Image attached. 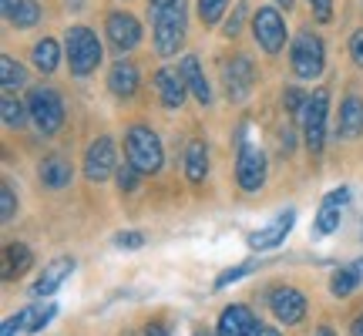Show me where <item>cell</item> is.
Returning <instances> with one entry per match:
<instances>
[{
	"instance_id": "cell-1",
	"label": "cell",
	"mask_w": 363,
	"mask_h": 336,
	"mask_svg": "<svg viewBox=\"0 0 363 336\" xmlns=\"http://www.w3.org/2000/svg\"><path fill=\"white\" fill-rule=\"evenodd\" d=\"M125 148H128V162L142 175H155L162 172V162H165V152H162V142L158 135L148 125H135V128L125 135Z\"/></svg>"
},
{
	"instance_id": "cell-2",
	"label": "cell",
	"mask_w": 363,
	"mask_h": 336,
	"mask_svg": "<svg viewBox=\"0 0 363 336\" xmlns=\"http://www.w3.org/2000/svg\"><path fill=\"white\" fill-rule=\"evenodd\" d=\"M326 115H330V91L316 88L310 94V101L299 115V125H303V138H306V148L313 155H320L326 145Z\"/></svg>"
},
{
	"instance_id": "cell-3",
	"label": "cell",
	"mask_w": 363,
	"mask_h": 336,
	"mask_svg": "<svg viewBox=\"0 0 363 336\" xmlns=\"http://www.w3.org/2000/svg\"><path fill=\"white\" fill-rule=\"evenodd\" d=\"M67 65H71V74H78V78L91 74L101 65V40L94 38V30H88V27L67 30Z\"/></svg>"
},
{
	"instance_id": "cell-4",
	"label": "cell",
	"mask_w": 363,
	"mask_h": 336,
	"mask_svg": "<svg viewBox=\"0 0 363 336\" xmlns=\"http://www.w3.org/2000/svg\"><path fill=\"white\" fill-rule=\"evenodd\" d=\"M182 40H185V4L175 0L169 7H158L155 11V47L158 54H179Z\"/></svg>"
},
{
	"instance_id": "cell-5",
	"label": "cell",
	"mask_w": 363,
	"mask_h": 336,
	"mask_svg": "<svg viewBox=\"0 0 363 336\" xmlns=\"http://www.w3.org/2000/svg\"><path fill=\"white\" fill-rule=\"evenodd\" d=\"M27 111H30V121H34L44 135H54V131L65 125V101H61V94L51 91V88H34L30 91Z\"/></svg>"
},
{
	"instance_id": "cell-6",
	"label": "cell",
	"mask_w": 363,
	"mask_h": 336,
	"mask_svg": "<svg viewBox=\"0 0 363 336\" xmlns=\"http://www.w3.org/2000/svg\"><path fill=\"white\" fill-rule=\"evenodd\" d=\"M289 61H293V71L299 78H320L323 74V65H326V47L323 40L316 34H296L293 47H289Z\"/></svg>"
},
{
	"instance_id": "cell-7",
	"label": "cell",
	"mask_w": 363,
	"mask_h": 336,
	"mask_svg": "<svg viewBox=\"0 0 363 336\" xmlns=\"http://www.w3.org/2000/svg\"><path fill=\"white\" fill-rule=\"evenodd\" d=\"M235 179L242 192H259L266 181V155L256 145L239 142V162H235Z\"/></svg>"
},
{
	"instance_id": "cell-8",
	"label": "cell",
	"mask_w": 363,
	"mask_h": 336,
	"mask_svg": "<svg viewBox=\"0 0 363 336\" xmlns=\"http://www.w3.org/2000/svg\"><path fill=\"white\" fill-rule=\"evenodd\" d=\"M252 38H256V44L262 51L269 54H276L286 44V24L276 7H259L256 11V17H252Z\"/></svg>"
},
{
	"instance_id": "cell-9",
	"label": "cell",
	"mask_w": 363,
	"mask_h": 336,
	"mask_svg": "<svg viewBox=\"0 0 363 336\" xmlns=\"http://www.w3.org/2000/svg\"><path fill=\"white\" fill-rule=\"evenodd\" d=\"M222 81H225V94L233 98V101H242L249 91H252V81H256V67L249 61L246 54H239V57H229L225 65H222Z\"/></svg>"
},
{
	"instance_id": "cell-10",
	"label": "cell",
	"mask_w": 363,
	"mask_h": 336,
	"mask_svg": "<svg viewBox=\"0 0 363 336\" xmlns=\"http://www.w3.org/2000/svg\"><path fill=\"white\" fill-rule=\"evenodd\" d=\"M269 310L276 313V320L286 326H296L306 316V296L293 289V286H276L269 293Z\"/></svg>"
},
{
	"instance_id": "cell-11",
	"label": "cell",
	"mask_w": 363,
	"mask_h": 336,
	"mask_svg": "<svg viewBox=\"0 0 363 336\" xmlns=\"http://www.w3.org/2000/svg\"><path fill=\"white\" fill-rule=\"evenodd\" d=\"M118 165H115V142L111 138H98L91 142V148L84 152V175L91 181H104L108 175H115Z\"/></svg>"
},
{
	"instance_id": "cell-12",
	"label": "cell",
	"mask_w": 363,
	"mask_h": 336,
	"mask_svg": "<svg viewBox=\"0 0 363 336\" xmlns=\"http://www.w3.org/2000/svg\"><path fill=\"white\" fill-rule=\"evenodd\" d=\"M104 30H108V40L115 44L118 51H131L138 40H142V24L131 17V13L118 11L108 17V24H104Z\"/></svg>"
},
{
	"instance_id": "cell-13",
	"label": "cell",
	"mask_w": 363,
	"mask_h": 336,
	"mask_svg": "<svg viewBox=\"0 0 363 336\" xmlns=\"http://www.w3.org/2000/svg\"><path fill=\"white\" fill-rule=\"evenodd\" d=\"M262 326L256 323V316L249 306H229V310H222L219 316V326H216V333L219 336H259Z\"/></svg>"
},
{
	"instance_id": "cell-14",
	"label": "cell",
	"mask_w": 363,
	"mask_h": 336,
	"mask_svg": "<svg viewBox=\"0 0 363 336\" xmlns=\"http://www.w3.org/2000/svg\"><path fill=\"white\" fill-rule=\"evenodd\" d=\"M293 222H296V212H293V208H286L283 215H276L266 229H259V233L249 235V249H256V252H259V249H276L286 235H289Z\"/></svg>"
},
{
	"instance_id": "cell-15",
	"label": "cell",
	"mask_w": 363,
	"mask_h": 336,
	"mask_svg": "<svg viewBox=\"0 0 363 336\" xmlns=\"http://www.w3.org/2000/svg\"><path fill=\"white\" fill-rule=\"evenodd\" d=\"M74 272V259H67V256H61V259H54L48 269L40 272V279L34 286H30V296H38V299H44V296H51L57 286H65V279Z\"/></svg>"
},
{
	"instance_id": "cell-16",
	"label": "cell",
	"mask_w": 363,
	"mask_h": 336,
	"mask_svg": "<svg viewBox=\"0 0 363 336\" xmlns=\"http://www.w3.org/2000/svg\"><path fill=\"white\" fill-rule=\"evenodd\" d=\"M155 88H158V98L165 108H182L185 101V78H182V71H172V67H162L155 74Z\"/></svg>"
},
{
	"instance_id": "cell-17",
	"label": "cell",
	"mask_w": 363,
	"mask_h": 336,
	"mask_svg": "<svg viewBox=\"0 0 363 336\" xmlns=\"http://www.w3.org/2000/svg\"><path fill=\"white\" fill-rule=\"evenodd\" d=\"M340 138H360L363 135V101L357 94H347L340 104Z\"/></svg>"
},
{
	"instance_id": "cell-18",
	"label": "cell",
	"mask_w": 363,
	"mask_h": 336,
	"mask_svg": "<svg viewBox=\"0 0 363 336\" xmlns=\"http://www.w3.org/2000/svg\"><path fill=\"white\" fill-rule=\"evenodd\" d=\"M108 88L115 91L118 98H131L135 88H138V67L131 65V61H118L111 67V74H108Z\"/></svg>"
},
{
	"instance_id": "cell-19",
	"label": "cell",
	"mask_w": 363,
	"mask_h": 336,
	"mask_svg": "<svg viewBox=\"0 0 363 336\" xmlns=\"http://www.w3.org/2000/svg\"><path fill=\"white\" fill-rule=\"evenodd\" d=\"M182 78H185V84H189V91H192L195 98L202 104L212 101V88H208L206 74H202V67H199V57H182Z\"/></svg>"
},
{
	"instance_id": "cell-20",
	"label": "cell",
	"mask_w": 363,
	"mask_h": 336,
	"mask_svg": "<svg viewBox=\"0 0 363 336\" xmlns=\"http://www.w3.org/2000/svg\"><path fill=\"white\" fill-rule=\"evenodd\" d=\"M185 175H189V181L192 185H199V181H206L208 175V148L206 142H189V148H185Z\"/></svg>"
},
{
	"instance_id": "cell-21",
	"label": "cell",
	"mask_w": 363,
	"mask_h": 336,
	"mask_svg": "<svg viewBox=\"0 0 363 336\" xmlns=\"http://www.w3.org/2000/svg\"><path fill=\"white\" fill-rule=\"evenodd\" d=\"M4 13L13 27H34L40 21V7L34 0H4Z\"/></svg>"
},
{
	"instance_id": "cell-22",
	"label": "cell",
	"mask_w": 363,
	"mask_h": 336,
	"mask_svg": "<svg viewBox=\"0 0 363 336\" xmlns=\"http://www.w3.org/2000/svg\"><path fill=\"white\" fill-rule=\"evenodd\" d=\"M24 269H30V249L24 242H7L4 246V279H17Z\"/></svg>"
},
{
	"instance_id": "cell-23",
	"label": "cell",
	"mask_w": 363,
	"mask_h": 336,
	"mask_svg": "<svg viewBox=\"0 0 363 336\" xmlns=\"http://www.w3.org/2000/svg\"><path fill=\"white\" fill-rule=\"evenodd\" d=\"M40 181L48 185V189H65L67 181H71V165H67L61 155H51L40 162Z\"/></svg>"
},
{
	"instance_id": "cell-24",
	"label": "cell",
	"mask_w": 363,
	"mask_h": 336,
	"mask_svg": "<svg viewBox=\"0 0 363 336\" xmlns=\"http://www.w3.org/2000/svg\"><path fill=\"white\" fill-rule=\"evenodd\" d=\"M51 316H54V303H34V306H27L21 313V330L24 333H40L44 326L51 323Z\"/></svg>"
},
{
	"instance_id": "cell-25",
	"label": "cell",
	"mask_w": 363,
	"mask_h": 336,
	"mask_svg": "<svg viewBox=\"0 0 363 336\" xmlns=\"http://www.w3.org/2000/svg\"><path fill=\"white\" fill-rule=\"evenodd\" d=\"M57 61H61V47H57L54 38H44L34 44V65H38V71L54 74V71H57Z\"/></svg>"
},
{
	"instance_id": "cell-26",
	"label": "cell",
	"mask_w": 363,
	"mask_h": 336,
	"mask_svg": "<svg viewBox=\"0 0 363 336\" xmlns=\"http://www.w3.org/2000/svg\"><path fill=\"white\" fill-rule=\"evenodd\" d=\"M360 266H347V269H337L333 272V279H330V289H333V296H350L353 289L360 286Z\"/></svg>"
},
{
	"instance_id": "cell-27",
	"label": "cell",
	"mask_w": 363,
	"mask_h": 336,
	"mask_svg": "<svg viewBox=\"0 0 363 336\" xmlns=\"http://www.w3.org/2000/svg\"><path fill=\"white\" fill-rule=\"evenodd\" d=\"M340 208L343 206H330L323 202L320 206V215H316V225H313V235H330L340 229Z\"/></svg>"
},
{
	"instance_id": "cell-28",
	"label": "cell",
	"mask_w": 363,
	"mask_h": 336,
	"mask_svg": "<svg viewBox=\"0 0 363 336\" xmlns=\"http://www.w3.org/2000/svg\"><path fill=\"white\" fill-rule=\"evenodd\" d=\"M0 81H4V88L13 91V88H21L24 84V67L13 61L11 54H4L0 57Z\"/></svg>"
},
{
	"instance_id": "cell-29",
	"label": "cell",
	"mask_w": 363,
	"mask_h": 336,
	"mask_svg": "<svg viewBox=\"0 0 363 336\" xmlns=\"http://www.w3.org/2000/svg\"><path fill=\"white\" fill-rule=\"evenodd\" d=\"M0 108H4V125H7V128H21V125L27 121V115H30L21 101H13L11 94L4 98V104H0Z\"/></svg>"
},
{
	"instance_id": "cell-30",
	"label": "cell",
	"mask_w": 363,
	"mask_h": 336,
	"mask_svg": "<svg viewBox=\"0 0 363 336\" xmlns=\"http://www.w3.org/2000/svg\"><path fill=\"white\" fill-rule=\"evenodd\" d=\"M225 7H229V0H199V17H202V24H219Z\"/></svg>"
},
{
	"instance_id": "cell-31",
	"label": "cell",
	"mask_w": 363,
	"mask_h": 336,
	"mask_svg": "<svg viewBox=\"0 0 363 336\" xmlns=\"http://www.w3.org/2000/svg\"><path fill=\"white\" fill-rule=\"evenodd\" d=\"M306 101H310V94H303V91H299V88H286V94H283L286 115L299 118V115H303V108H306Z\"/></svg>"
},
{
	"instance_id": "cell-32",
	"label": "cell",
	"mask_w": 363,
	"mask_h": 336,
	"mask_svg": "<svg viewBox=\"0 0 363 336\" xmlns=\"http://www.w3.org/2000/svg\"><path fill=\"white\" fill-rule=\"evenodd\" d=\"M138 175H142V172H138V168L131 165V162H128V165H121V168H118V172H115L118 189H121V192H125V195H128V192H135V189H138Z\"/></svg>"
},
{
	"instance_id": "cell-33",
	"label": "cell",
	"mask_w": 363,
	"mask_h": 336,
	"mask_svg": "<svg viewBox=\"0 0 363 336\" xmlns=\"http://www.w3.org/2000/svg\"><path fill=\"white\" fill-rule=\"evenodd\" d=\"M249 272H252V262H242V266H233V269H225L219 279H216V289H225L229 283H239V279H242V276H249Z\"/></svg>"
},
{
	"instance_id": "cell-34",
	"label": "cell",
	"mask_w": 363,
	"mask_h": 336,
	"mask_svg": "<svg viewBox=\"0 0 363 336\" xmlns=\"http://www.w3.org/2000/svg\"><path fill=\"white\" fill-rule=\"evenodd\" d=\"M13 212H17V198H13V189L4 181V189H0V219L11 222Z\"/></svg>"
},
{
	"instance_id": "cell-35",
	"label": "cell",
	"mask_w": 363,
	"mask_h": 336,
	"mask_svg": "<svg viewBox=\"0 0 363 336\" xmlns=\"http://www.w3.org/2000/svg\"><path fill=\"white\" fill-rule=\"evenodd\" d=\"M115 246L125 249V252H135V249L145 246V235L142 233H118L115 235Z\"/></svg>"
},
{
	"instance_id": "cell-36",
	"label": "cell",
	"mask_w": 363,
	"mask_h": 336,
	"mask_svg": "<svg viewBox=\"0 0 363 336\" xmlns=\"http://www.w3.org/2000/svg\"><path fill=\"white\" fill-rule=\"evenodd\" d=\"M310 7L320 24H330V21H333V0H310Z\"/></svg>"
},
{
	"instance_id": "cell-37",
	"label": "cell",
	"mask_w": 363,
	"mask_h": 336,
	"mask_svg": "<svg viewBox=\"0 0 363 336\" xmlns=\"http://www.w3.org/2000/svg\"><path fill=\"white\" fill-rule=\"evenodd\" d=\"M242 17H246V4H239L233 11V17L225 21V38H235L239 34V27H242Z\"/></svg>"
},
{
	"instance_id": "cell-38",
	"label": "cell",
	"mask_w": 363,
	"mask_h": 336,
	"mask_svg": "<svg viewBox=\"0 0 363 336\" xmlns=\"http://www.w3.org/2000/svg\"><path fill=\"white\" fill-rule=\"evenodd\" d=\"M350 57H353V65L363 67V30H357L350 38Z\"/></svg>"
},
{
	"instance_id": "cell-39",
	"label": "cell",
	"mask_w": 363,
	"mask_h": 336,
	"mask_svg": "<svg viewBox=\"0 0 363 336\" xmlns=\"http://www.w3.org/2000/svg\"><path fill=\"white\" fill-rule=\"evenodd\" d=\"M323 202H330V206H347V202H350V189H347V185H340V189H333V192L326 195Z\"/></svg>"
},
{
	"instance_id": "cell-40",
	"label": "cell",
	"mask_w": 363,
	"mask_h": 336,
	"mask_svg": "<svg viewBox=\"0 0 363 336\" xmlns=\"http://www.w3.org/2000/svg\"><path fill=\"white\" fill-rule=\"evenodd\" d=\"M13 330H21V316H11V320L4 323V333L0 336H13Z\"/></svg>"
},
{
	"instance_id": "cell-41",
	"label": "cell",
	"mask_w": 363,
	"mask_h": 336,
	"mask_svg": "<svg viewBox=\"0 0 363 336\" xmlns=\"http://www.w3.org/2000/svg\"><path fill=\"white\" fill-rule=\"evenodd\" d=\"M145 336H165V330H162L158 323H148L145 326Z\"/></svg>"
},
{
	"instance_id": "cell-42",
	"label": "cell",
	"mask_w": 363,
	"mask_h": 336,
	"mask_svg": "<svg viewBox=\"0 0 363 336\" xmlns=\"http://www.w3.org/2000/svg\"><path fill=\"white\" fill-rule=\"evenodd\" d=\"M350 330H353V336H363V313H360V316H357V320H353V326H350Z\"/></svg>"
},
{
	"instance_id": "cell-43",
	"label": "cell",
	"mask_w": 363,
	"mask_h": 336,
	"mask_svg": "<svg viewBox=\"0 0 363 336\" xmlns=\"http://www.w3.org/2000/svg\"><path fill=\"white\" fill-rule=\"evenodd\" d=\"M283 152H286V155L293 152V135H289V131H286V135H283Z\"/></svg>"
},
{
	"instance_id": "cell-44",
	"label": "cell",
	"mask_w": 363,
	"mask_h": 336,
	"mask_svg": "<svg viewBox=\"0 0 363 336\" xmlns=\"http://www.w3.org/2000/svg\"><path fill=\"white\" fill-rule=\"evenodd\" d=\"M259 336H283V333H279V330H272V326H262Z\"/></svg>"
},
{
	"instance_id": "cell-45",
	"label": "cell",
	"mask_w": 363,
	"mask_h": 336,
	"mask_svg": "<svg viewBox=\"0 0 363 336\" xmlns=\"http://www.w3.org/2000/svg\"><path fill=\"white\" fill-rule=\"evenodd\" d=\"M316 336H337V333H333L330 326H320V330H316Z\"/></svg>"
},
{
	"instance_id": "cell-46",
	"label": "cell",
	"mask_w": 363,
	"mask_h": 336,
	"mask_svg": "<svg viewBox=\"0 0 363 336\" xmlns=\"http://www.w3.org/2000/svg\"><path fill=\"white\" fill-rule=\"evenodd\" d=\"M169 4H175V0H152V7H155V11L158 7H169Z\"/></svg>"
},
{
	"instance_id": "cell-47",
	"label": "cell",
	"mask_w": 363,
	"mask_h": 336,
	"mask_svg": "<svg viewBox=\"0 0 363 336\" xmlns=\"http://www.w3.org/2000/svg\"><path fill=\"white\" fill-rule=\"evenodd\" d=\"M276 4H279V7H286V11L293 7V0H276Z\"/></svg>"
},
{
	"instance_id": "cell-48",
	"label": "cell",
	"mask_w": 363,
	"mask_h": 336,
	"mask_svg": "<svg viewBox=\"0 0 363 336\" xmlns=\"http://www.w3.org/2000/svg\"><path fill=\"white\" fill-rule=\"evenodd\" d=\"M195 336H212V333H195ZM216 336H219V333H216Z\"/></svg>"
},
{
	"instance_id": "cell-49",
	"label": "cell",
	"mask_w": 363,
	"mask_h": 336,
	"mask_svg": "<svg viewBox=\"0 0 363 336\" xmlns=\"http://www.w3.org/2000/svg\"><path fill=\"white\" fill-rule=\"evenodd\" d=\"M360 269H363V262H360Z\"/></svg>"
}]
</instances>
